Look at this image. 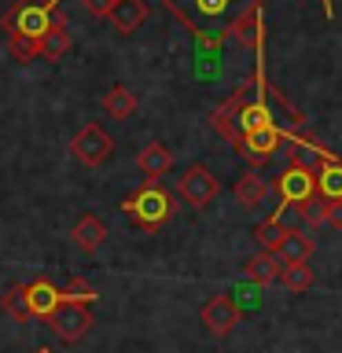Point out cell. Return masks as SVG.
Segmentation results:
<instances>
[{
  "instance_id": "cell-1",
  "label": "cell",
  "mask_w": 342,
  "mask_h": 353,
  "mask_svg": "<svg viewBox=\"0 0 342 353\" xmlns=\"http://www.w3.org/2000/svg\"><path fill=\"white\" fill-rule=\"evenodd\" d=\"M162 4L184 22L195 41L221 44L228 37V26H221V22H225V11L232 8V0H162Z\"/></svg>"
},
{
  "instance_id": "cell-2",
  "label": "cell",
  "mask_w": 342,
  "mask_h": 353,
  "mask_svg": "<svg viewBox=\"0 0 342 353\" xmlns=\"http://www.w3.org/2000/svg\"><path fill=\"white\" fill-rule=\"evenodd\" d=\"M55 15H59V0H15L4 11L0 26H4V33H19V37L41 41L52 30Z\"/></svg>"
},
{
  "instance_id": "cell-3",
  "label": "cell",
  "mask_w": 342,
  "mask_h": 353,
  "mask_svg": "<svg viewBox=\"0 0 342 353\" xmlns=\"http://www.w3.org/2000/svg\"><path fill=\"white\" fill-rule=\"evenodd\" d=\"M121 210L143 228H162L173 217V195L165 188H159V181H148L132 195L121 199Z\"/></svg>"
},
{
  "instance_id": "cell-4",
  "label": "cell",
  "mask_w": 342,
  "mask_h": 353,
  "mask_svg": "<svg viewBox=\"0 0 342 353\" xmlns=\"http://www.w3.org/2000/svg\"><path fill=\"white\" fill-rule=\"evenodd\" d=\"M272 192L280 195V203H291V206H305V203H313V195H316V173L309 170L305 162H291V165H283V173L272 181Z\"/></svg>"
},
{
  "instance_id": "cell-5",
  "label": "cell",
  "mask_w": 342,
  "mask_h": 353,
  "mask_svg": "<svg viewBox=\"0 0 342 353\" xmlns=\"http://www.w3.org/2000/svg\"><path fill=\"white\" fill-rule=\"evenodd\" d=\"M217 176H214V170L210 165H203V162H195V165H188V170L177 176V195L184 199L188 206H195V210H206L210 203L217 199Z\"/></svg>"
},
{
  "instance_id": "cell-6",
  "label": "cell",
  "mask_w": 342,
  "mask_h": 353,
  "mask_svg": "<svg viewBox=\"0 0 342 353\" xmlns=\"http://www.w3.org/2000/svg\"><path fill=\"white\" fill-rule=\"evenodd\" d=\"M114 148H118L114 137H110L103 125H96V121H92V125H85V129L70 140V154H74L81 165H88V170L103 165L110 154H114Z\"/></svg>"
},
{
  "instance_id": "cell-7",
  "label": "cell",
  "mask_w": 342,
  "mask_h": 353,
  "mask_svg": "<svg viewBox=\"0 0 342 353\" xmlns=\"http://www.w3.org/2000/svg\"><path fill=\"white\" fill-rule=\"evenodd\" d=\"M283 143H291V132H283L280 125H265V129L243 132L239 143H236V151H239L250 165H265L276 151L283 148Z\"/></svg>"
},
{
  "instance_id": "cell-8",
  "label": "cell",
  "mask_w": 342,
  "mask_h": 353,
  "mask_svg": "<svg viewBox=\"0 0 342 353\" xmlns=\"http://www.w3.org/2000/svg\"><path fill=\"white\" fill-rule=\"evenodd\" d=\"M92 324H96V320H92V313H88V305H81V302H63L48 316V327L63 342H81L88 331H92Z\"/></svg>"
},
{
  "instance_id": "cell-9",
  "label": "cell",
  "mask_w": 342,
  "mask_h": 353,
  "mask_svg": "<svg viewBox=\"0 0 342 353\" xmlns=\"http://www.w3.org/2000/svg\"><path fill=\"white\" fill-rule=\"evenodd\" d=\"M250 88H254V85L236 88V92H232V99H225L221 107L210 110V125H214V132H217V137H225V140L232 143V148L239 143V107L247 103Z\"/></svg>"
},
{
  "instance_id": "cell-10",
  "label": "cell",
  "mask_w": 342,
  "mask_h": 353,
  "mask_svg": "<svg viewBox=\"0 0 342 353\" xmlns=\"http://www.w3.org/2000/svg\"><path fill=\"white\" fill-rule=\"evenodd\" d=\"M199 320L206 324L210 335L225 339V335H232V331H236V324H239V305L232 302L228 294H214V298H210V302L203 305Z\"/></svg>"
},
{
  "instance_id": "cell-11",
  "label": "cell",
  "mask_w": 342,
  "mask_h": 353,
  "mask_svg": "<svg viewBox=\"0 0 342 353\" xmlns=\"http://www.w3.org/2000/svg\"><path fill=\"white\" fill-rule=\"evenodd\" d=\"M309 151L320 154V170H316V195L328 199V203H335V199H342V159H335L331 151H324L320 143L313 140H302Z\"/></svg>"
},
{
  "instance_id": "cell-12",
  "label": "cell",
  "mask_w": 342,
  "mask_h": 353,
  "mask_svg": "<svg viewBox=\"0 0 342 353\" xmlns=\"http://www.w3.org/2000/svg\"><path fill=\"white\" fill-rule=\"evenodd\" d=\"M148 19H151L148 0H114V8H110V15H107V22L114 26V33H121V37H132Z\"/></svg>"
},
{
  "instance_id": "cell-13",
  "label": "cell",
  "mask_w": 342,
  "mask_h": 353,
  "mask_svg": "<svg viewBox=\"0 0 342 353\" xmlns=\"http://www.w3.org/2000/svg\"><path fill=\"white\" fill-rule=\"evenodd\" d=\"M228 37H236L239 44H247V48H254V44L265 37L261 33V0H247V8L228 22Z\"/></svg>"
},
{
  "instance_id": "cell-14",
  "label": "cell",
  "mask_w": 342,
  "mask_h": 353,
  "mask_svg": "<svg viewBox=\"0 0 342 353\" xmlns=\"http://www.w3.org/2000/svg\"><path fill=\"white\" fill-rule=\"evenodd\" d=\"M70 243L81 254H96L107 243V225L96 214H81V217L74 221V228H70Z\"/></svg>"
},
{
  "instance_id": "cell-15",
  "label": "cell",
  "mask_w": 342,
  "mask_h": 353,
  "mask_svg": "<svg viewBox=\"0 0 342 353\" xmlns=\"http://www.w3.org/2000/svg\"><path fill=\"white\" fill-rule=\"evenodd\" d=\"M26 294H30V316H41V320H48L63 305V291L52 280H44V276L26 283Z\"/></svg>"
},
{
  "instance_id": "cell-16",
  "label": "cell",
  "mask_w": 342,
  "mask_h": 353,
  "mask_svg": "<svg viewBox=\"0 0 342 353\" xmlns=\"http://www.w3.org/2000/svg\"><path fill=\"white\" fill-rule=\"evenodd\" d=\"M272 254H276L283 265L309 261V258H313V236H309V232H302V228H287L283 239H280V247H276Z\"/></svg>"
},
{
  "instance_id": "cell-17",
  "label": "cell",
  "mask_w": 342,
  "mask_h": 353,
  "mask_svg": "<svg viewBox=\"0 0 342 353\" xmlns=\"http://www.w3.org/2000/svg\"><path fill=\"white\" fill-rule=\"evenodd\" d=\"M243 276H247L250 283H258V287L276 283V280L283 276V261L276 258L272 250H261V254H254V258L243 261Z\"/></svg>"
},
{
  "instance_id": "cell-18",
  "label": "cell",
  "mask_w": 342,
  "mask_h": 353,
  "mask_svg": "<svg viewBox=\"0 0 342 353\" xmlns=\"http://www.w3.org/2000/svg\"><path fill=\"white\" fill-rule=\"evenodd\" d=\"M269 192H272V184L265 181V176H258L254 170L243 173L236 181V203L243 210H261L265 203H269Z\"/></svg>"
},
{
  "instance_id": "cell-19",
  "label": "cell",
  "mask_w": 342,
  "mask_h": 353,
  "mask_svg": "<svg viewBox=\"0 0 342 353\" xmlns=\"http://www.w3.org/2000/svg\"><path fill=\"white\" fill-rule=\"evenodd\" d=\"M137 165H140V173L148 176V181H159V176H165V173L173 170V151L165 148V143L151 140L148 148L137 154Z\"/></svg>"
},
{
  "instance_id": "cell-20",
  "label": "cell",
  "mask_w": 342,
  "mask_h": 353,
  "mask_svg": "<svg viewBox=\"0 0 342 353\" xmlns=\"http://www.w3.org/2000/svg\"><path fill=\"white\" fill-rule=\"evenodd\" d=\"M66 52H70V22H66V15L59 11V15H55V22H52V30L41 37V59L59 63Z\"/></svg>"
},
{
  "instance_id": "cell-21",
  "label": "cell",
  "mask_w": 342,
  "mask_h": 353,
  "mask_svg": "<svg viewBox=\"0 0 342 353\" xmlns=\"http://www.w3.org/2000/svg\"><path fill=\"white\" fill-rule=\"evenodd\" d=\"M103 114L114 118V121H129L137 114V92L129 85H110L107 96H103Z\"/></svg>"
},
{
  "instance_id": "cell-22",
  "label": "cell",
  "mask_w": 342,
  "mask_h": 353,
  "mask_svg": "<svg viewBox=\"0 0 342 353\" xmlns=\"http://www.w3.org/2000/svg\"><path fill=\"white\" fill-rule=\"evenodd\" d=\"M283 287L291 294H302V291H309V287L316 283V272H313V265L309 261H298V265H283Z\"/></svg>"
},
{
  "instance_id": "cell-23",
  "label": "cell",
  "mask_w": 342,
  "mask_h": 353,
  "mask_svg": "<svg viewBox=\"0 0 342 353\" xmlns=\"http://www.w3.org/2000/svg\"><path fill=\"white\" fill-rule=\"evenodd\" d=\"M0 309L11 316V320H30V294H26V287L22 283H11L8 291H4V298H0Z\"/></svg>"
},
{
  "instance_id": "cell-24",
  "label": "cell",
  "mask_w": 342,
  "mask_h": 353,
  "mask_svg": "<svg viewBox=\"0 0 342 353\" xmlns=\"http://www.w3.org/2000/svg\"><path fill=\"white\" fill-rule=\"evenodd\" d=\"M8 55L15 63H33L41 59V41H30V37H19V33H8Z\"/></svg>"
},
{
  "instance_id": "cell-25",
  "label": "cell",
  "mask_w": 342,
  "mask_h": 353,
  "mask_svg": "<svg viewBox=\"0 0 342 353\" xmlns=\"http://www.w3.org/2000/svg\"><path fill=\"white\" fill-rule=\"evenodd\" d=\"M99 298V287H92L88 280H70L63 287V302H81V305H88V302H96Z\"/></svg>"
},
{
  "instance_id": "cell-26",
  "label": "cell",
  "mask_w": 342,
  "mask_h": 353,
  "mask_svg": "<svg viewBox=\"0 0 342 353\" xmlns=\"http://www.w3.org/2000/svg\"><path fill=\"white\" fill-rule=\"evenodd\" d=\"M283 225H276V221L269 217V221H261V225L258 228H254V239H258L261 243V250H276V247H280V239H283Z\"/></svg>"
},
{
  "instance_id": "cell-27",
  "label": "cell",
  "mask_w": 342,
  "mask_h": 353,
  "mask_svg": "<svg viewBox=\"0 0 342 353\" xmlns=\"http://www.w3.org/2000/svg\"><path fill=\"white\" fill-rule=\"evenodd\" d=\"M320 210H324V225L342 232V199H335V203H328V199H324V206H320Z\"/></svg>"
},
{
  "instance_id": "cell-28",
  "label": "cell",
  "mask_w": 342,
  "mask_h": 353,
  "mask_svg": "<svg viewBox=\"0 0 342 353\" xmlns=\"http://www.w3.org/2000/svg\"><path fill=\"white\" fill-rule=\"evenodd\" d=\"M81 4H85V11H92V15L107 19V15H110V8H114V0H81Z\"/></svg>"
},
{
  "instance_id": "cell-29",
  "label": "cell",
  "mask_w": 342,
  "mask_h": 353,
  "mask_svg": "<svg viewBox=\"0 0 342 353\" xmlns=\"http://www.w3.org/2000/svg\"><path fill=\"white\" fill-rule=\"evenodd\" d=\"M320 4H324V15L331 19V11H335V8H331V0H320Z\"/></svg>"
},
{
  "instance_id": "cell-30",
  "label": "cell",
  "mask_w": 342,
  "mask_h": 353,
  "mask_svg": "<svg viewBox=\"0 0 342 353\" xmlns=\"http://www.w3.org/2000/svg\"><path fill=\"white\" fill-rule=\"evenodd\" d=\"M37 353H52V350H37Z\"/></svg>"
}]
</instances>
